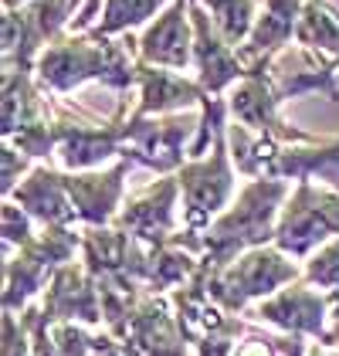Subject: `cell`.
Wrapping results in <instances>:
<instances>
[{
	"instance_id": "1",
	"label": "cell",
	"mask_w": 339,
	"mask_h": 356,
	"mask_svg": "<svg viewBox=\"0 0 339 356\" xmlns=\"http://www.w3.org/2000/svg\"><path fill=\"white\" fill-rule=\"evenodd\" d=\"M34 79L58 99L88 82H102L122 95L136 88L140 79L136 41L99 38L95 31H65L41 51L34 65Z\"/></svg>"
},
{
	"instance_id": "2",
	"label": "cell",
	"mask_w": 339,
	"mask_h": 356,
	"mask_svg": "<svg viewBox=\"0 0 339 356\" xmlns=\"http://www.w3.org/2000/svg\"><path fill=\"white\" fill-rule=\"evenodd\" d=\"M288 193H292L288 180H279V177H254L238 191L231 207L224 214H217L214 224L204 231L200 258L214 268V275L224 272L245 251L275 241V227H279Z\"/></svg>"
},
{
	"instance_id": "3",
	"label": "cell",
	"mask_w": 339,
	"mask_h": 356,
	"mask_svg": "<svg viewBox=\"0 0 339 356\" xmlns=\"http://www.w3.org/2000/svg\"><path fill=\"white\" fill-rule=\"evenodd\" d=\"M3 143L38 163L58 149V95L41 88L34 72H3Z\"/></svg>"
},
{
	"instance_id": "4",
	"label": "cell",
	"mask_w": 339,
	"mask_h": 356,
	"mask_svg": "<svg viewBox=\"0 0 339 356\" xmlns=\"http://www.w3.org/2000/svg\"><path fill=\"white\" fill-rule=\"evenodd\" d=\"M82 251V224L41 227L28 245L7 254L3 261V312H24L38 292L48 289L51 275L75 261Z\"/></svg>"
},
{
	"instance_id": "5",
	"label": "cell",
	"mask_w": 339,
	"mask_h": 356,
	"mask_svg": "<svg viewBox=\"0 0 339 356\" xmlns=\"http://www.w3.org/2000/svg\"><path fill=\"white\" fill-rule=\"evenodd\" d=\"M180 193H183V227L204 234L217 214H224L238 197V166L227 143V122L217 126L214 146L176 170Z\"/></svg>"
},
{
	"instance_id": "6",
	"label": "cell",
	"mask_w": 339,
	"mask_h": 356,
	"mask_svg": "<svg viewBox=\"0 0 339 356\" xmlns=\"http://www.w3.org/2000/svg\"><path fill=\"white\" fill-rule=\"evenodd\" d=\"M299 278H302V268L295 258H288L275 245H261L245 251L241 258H234L224 272L210 275L207 289L227 312L241 316L251 302L272 299L275 292H282L285 285H292Z\"/></svg>"
},
{
	"instance_id": "7",
	"label": "cell",
	"mask_w": 339,
	"mask_h": 356,
	"mask_svg": "<svg viewBox=\"0 0 339 356\" xmlns=\"http://www.w3.org/2000/svg\"><path fill=\"white\" fill-rule=\"evenodd\" d=\"M82 0H28L3 3V72H34L41 51L72 28Z\"/></svg>"
},
{
	"instance_id": "8",
	"label": "cell",
	"mask_w": 339,
	"mask_h": 356,
	"mask_svg": "<svg viewBox=\"0 0 339 356\" xmlns=\"http://www.w3.org/2000/svg\"><path fill=\"white\" fill-rule=\"evenodd\" d=\"M180 197H183L180 193V177L167 173V177L146 184L142 191L129 193L113 224L149 248L183 245V248H190V251H197V254H204V234L183 227L176 220V200Z\"/></svg>"
},
{
	"instance_id": "9",
	"label": "cell",
	"mask_w": 339,
	"mask_h": 356,
	"mask_svg": "<svg viewBox=\"0 0 339 356\" xmlns=\"http://www.w3.org/2000/svg\"><path fill=\"white\" fill-rule=\"evenodd\" d=\"M333 238H339V191L299 180L285 200L272 245L295 261H306Z\"/></svg>"
},
{
	"instance_id": "10",
	"label": "cell",
	"mask_w": 339,
	"mask_h": 356,
	"mask_svg": "<svg viewBox=\"0 0 339 356\" xmlns=\"http://www.w3.org/2000/svg\"><path fill=\"white\" fill-rule=\"evenodd\" d=\"M279 88H275V75H272V65L261 61L251 65L248 75L227 92V115L234 119V126H245L248 133L261 139V143H272V146H288V143H309L312 133L285 122L279 115Z\"/></svg>"
},
{
	"instance_id": "11",
	"label": "cell",
	"mask_w": 339,
	"mask_h": 356,
	"mask_svg": "<svg viewBox=\"0 0 339 356\" xmlns=\"http://www.w3.org/2000/svg\"><path fill=\"white\" fill-rule=\"evenodd\" d=\"M200 119H183V112L173 115H129V143L122 160H133L160 177L176 173L187 163L190 143L197 136Z\"/></svg>"
},
{
	"instance_id": "12",
	"label": "cell",
	"mask_w": 339,
	"mask_h": 356,
	"mask_svg": "<svg viewBox=\"0 0 339 356\" xmlns=\"http://www.w3.org/2000/svg\"><path fill=\"white\" fill-rule=\"evenodd\" d=\"M119 343L126 356H187L190 339L176 323L167 292L142 289L129 309V323L122 329Z\"/></svg>"
},
{
	"instance_id": "13",
	"label": "cell",
	"mask_w": 339,
	"mask_h": 356,
	"mask_svg": "<svg viewBox=\"0 0 339 356\" xmlns=\"http://www.w3.org/2000/svg\"><path fill=\"white\" fill-rule=\"evenodd\" d=\"M133 160H115L106 170H78V173H68L61 170V180H65V191L72 197V207L78 214L82 227H109L122 204H126V180H129V170Z\"/></svg>"
},
{
	"instance_id": "14",
	"label": "cell",
	"mask_w": 339,
	"mask_h": 356,
	"mask_svg": "<svg viewBox=\"0 0 339 356\" xmlns=\"http://www.w3.org/2000/svg\"><path fill=\"white\" fill-rule=\"evenodd\" d=\"M333 309H336V302L322 289H315L306 278H299V282L285 285L282 292H275L272 299L258 302L251 309V316L265 326L295 332V336H312V339L322 343L329 319H333Z\"/></svg>"
},
{
	"instance_id": "15",
	"label": "cell",
	"mask_w": 339,
	"mask_h": 356,
	"mask_svg": "<svg viewBox=\"0 0 339 356\" xmlns=\"http://www.w3.org/2000/svg\"><path fill=\"white\" fill-rule=\"evenodd\" d=\"M190 17H194V72H197L194 79L210 95H227L234 85L248 75V65H245L241 51L217 31L214 17L207 14L204 3L194 0Z\"/></svg>"
},
{
	"instance_id": "16",
	"label": "cell",
	"mask_w": 339,
	"mask_h": 356,
	"mask_svg": "<svg viewBox=\"0 0 339 356\" xmlns=\"http://www.w3.org/2000/svg\"><path fill=\"white\" fill-rule=\"evenodd\" d=\"M190 7H194V0H173L153 24H146V31L136 41V58L142 65H156V68H170V72L194 68Z\"/></svg>"
},
{
	"instance_id": "17",
	"label": "cell",
	"mask_w": 339,
	"mask_h": 356,
	"mask_svg": "<svg viewBox=\"0 0 339 356\" xmlns=\"http://www.w3.org/2000/svg\"><path fill=\"white\" fill-rule=\"evenodd\" d=\"M38 309L48 326H58V323L99 326L102 323V296L82 261H68L51 275V282L44 289V302Z\"/></svg>"
},
{
	"instance_id": "18",
	"label": "cell",
	"mask_w": 339,
	"mask_h": 356,
	"mask_svg": "<svg viewBox=\"0 0 339 356\" xmlns=\"http://www.w3.org/2000/svg\"><path fill=\"white\" fill-rule=\"evenodd\" d=\"M140 99L133 106V115H173V112H190L200 109L207 102V88L197 79H187L183 72H170L156 65H142L140 61Z\"/></svg>"
},
{
	"instance_id": "19",
	"label": "cell",
	"mask_w": 339,
	"mask_h": 356,
	"mask_svg": "<svg viewBox=\"0 0 339 356\" xmlns=\"http://www.w3.org/2000/svg\"><path fill=\"white\" fill-rule=\"evenodd\" d=\"M7 200L21 204L41 227H51V224H78V214H75L72 197H68L65 180H61V170H58L55 163H34L28 177L7 193Z\"/></svg>"
},
{
	"instance_id": "20",
	"label": "cell",
	"mask_w": 339,
	"mask_h": 356,
	"mask_svg": "<svg viewBox=\"0 0 339 356\" xmlns=\"http://www.w3.org/2000/svg\"><path fill=\"white\" fill-rule=\"evenodd\" d=\"M306 0H261V14L254 21L251 38L241 44V58L245 65H275V58L285 51V44L295 41V28L302 17Z\"/></svg>"
},
{
	"instance_id": "21",
	"label": "cell",
	"mask_w": 339,
	"mask_h": 356,
	"mask_svg": "<svg viewBox=\"0 0 339 356\" xmlns=\"http://www.w3.org/2000/svg\"><path fill=\"white\" fill-rule=\"evenodd\" d=\"M295 44L315 55V61H339V7L333 0H306Z\"/></svg>"
},
{
	"instance_id": "22",
	"label": "cell",
	"mask_w": 339,
	"mask_h": 356,
	"mask_svg": "<svg viewBox=\"0 0 339 356\" xmlns=\"http://www.w3.org/2000/svg\"><path fill=\"white\" fill-rule=\"evenodd\" d=\"M173 0H106L99 21H95V34L99 38H122L133 28L153 24Z\"/></svg>"
},
{
	"instance_id": "23",
	"label": "cell",
	"mask_w": 339,
	"mask_h": 356,
	"mask_svg": "<svg viewBox=\"0 0 339 356\" xmlns=\"http://www.w3.org/2000/svg\"><path fill=\"white\" fill-rule=\"evenodd\" d=\"M214 17L217 31L241 51V44L251 38V28L261 14V0H197Z\"/></svg>"
},
{
	"instance_id": "24",
	"label": "cell",
	"mask_w": 339,
	"mask_h": 356,
	"mask_svg": "<svg viewBox=\"0 0 339 356\" xmlns=\"http://www.w3.org/2000/svg\"><path fill=\"white\" fill-rule=\"evenodd\" d=\"M302 278H306L309 285H315V289H322V292L339 305V238L326 241L315 254L306 258Z\"/></svg>"
},
{
	"instance_id": "25",
	"label": "cell",
	"mask_w": 339,
	"mask_h": 356,
	"mask_svg": "<svg viewBox=\"0 0 339 356\" xmlns=\"http://www.w3.org/2000/svg\"><path fill=\"white\" fill-rule=\"evenodd\" d=\"M38 231H41V224L31 218L21 204L3 200V254H10V251H17L21 245H28Z\"/></svg>"
},
{
	"instance_id": "26",
	"label": "cell",
	"mask_w": 339,
	"mask_h": 356,
	"mask_svg": "<svg viewBox=\"0 0 339 356\" xmlns=\"http://www.w3.org/2000/svg\"><path fill=\"white\" fill-rule=\"evenodd\" d=\"M234 356H282V336H265L258 329H248Z\"/></svg>"
},
{
	"instance_id": "27",
	"label": "cell",
	"mask_w": 339,
	"mask_h": 356,
	"mask_svg": "<svg viewBox=\"0 0 339 356\" xmlns=\"http://www.w3.org/2000/svg\"><path fill=\"white\" fill-rule=\"evenodd\" d=\"M31 173V156H24L21 149L3 143V197L17 187V180H24Z\"/></svg>"
},
{
	"instance_id": "28",
	"label": "cell",
	"mask_w": 339,
	"mask_h": 356,
	"mask_svg": "<svg viewBox=\"0 0 339 356\" xmlns=\"http://www.w3.org/2000/svg\"><path fill=\"white\" fill-rule=\"evenodd\" d=\"M102 7H106V0H82V7L72 17V28L68 31H92L95 21H99V14H102Z\"/></svg>"
},
{
	"instance_id": "29",
	"label": "cell",
	"mask_w": 339,
	"mask_h": 356,
	"mask_svg": "<svg viewBox=\"0 0 339 356\" xmlns=\"http://www.w3.org/2000/svg\"><path fill=\"white\" fill-rule=\"evenodd\" d=\"M309 356H339V350L336 346H322V343H315L309 350Z\"/></svg>"
},
{
	"instance_id": "30",
	"label": "cell",
	"mask_w": 339,
	"mask_h": 356,
	"mask_svg": "<svg viewBox=\"0 0 339 356\" xmlns=\"http://www.w3.org/2000/svg\"><path fill=\"white\" fill-rule=\"evenodd\" d=\"M3 3H28V0H3Z\"/></svg>"
}]
</instances>
